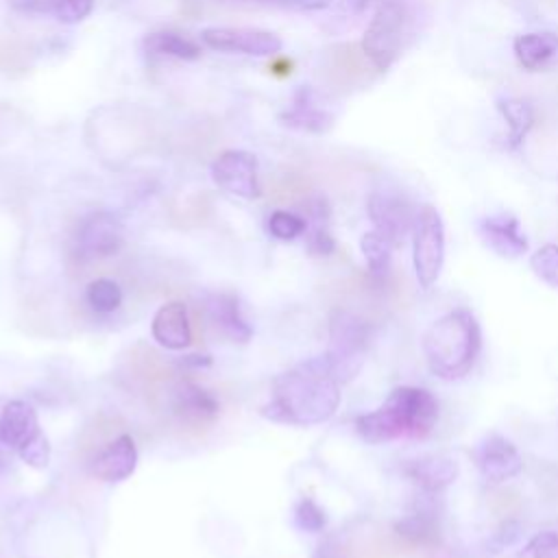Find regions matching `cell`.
Wrapping results in <instances>:
<instances>
[{"label": "cell", "mask_w": 558, "mask_h": 558, "mask_svg": "<svg viewBox=\"0 0 558 558\" xmlns=\"http://www.w3.org/2000/svg\"><path fill=\"white\" fill-rule=\"evenodd\" d=\"M338 405L340 381L333 377L327 355H318L275 377L270 401L262 414L277 423L318 425L329 421Z\"/></svg>", "instance_id": "cell-1"}, {"label": "cell", "mask_w": 558, "mask_h": 558, "mask_svg": "<svg viewBox=\"0 0 558 558\" xmlns=\"http://www.w3.org/2000/svg\"><path fill=\"white\" fill-rule=\"evenodd\" d=\"M438 421V401L425 388L401 386L373 412L355 418V432L373 445L397 438H425Z\"/></svg>", "instance_id": "cell-2"}, {"label": "cell", "mask_w": 558, "mask_h": 558, "mask_svg": "<svg viewBox=\"0 0 558 558\" xmlns=\"http://www.w3.org/2000/svg\"><path fill=\"white\" fill-rule=\"evenodd\" d=\"M482 349V333L475 316L458 307L429 325L423 336V353L434 375L442 379L464 377Z\"/></svg>", "instance_id": "cell-3"}, {"label": "cell", "mask_w": 558, "mask_h": 558, "mask_svg": "<svg viewBox=\"0 0 558 558\" xmlns=\"http://www.w3.org/2000/svg\"><path fill=\"white\" fill-rule=\"evenodd\" d=\"M371 325L349 310H336L329 320V351L325 353L333 377L344 384L353 379L364 362Z\"/></svg>", "instance_id": "cell-4"}, {"label": "cell", "mask_w": 558, "mask_h": 558, "mask_svg": "<svg viewBox=\"0 0 558 558\" xmlns=\"http://www.w3.org/2000/svg\"><path fill=\"white\" fill-rule=\"evenodd\" d=\"M405 31V7L384 0L362 35V54L377 72H386L399 57Z\"/></svg>", "instance_id": "cell-5"}, {"label": "cell", "mask_w": 558, "mask_h": 558, "mask_svg": "<svg viewBox=\"0 0 558 558\" xmlns=\"http://www.w3.org/2000/svg\"><path fill=\"white\" fill-rule=\"evenodd\" d=\"M412 262L423 290H429L440 277L445 262V225L436 207L423 205L416 211L412 229Z\"/></svg>", "instance_id": "cell-6"}, {"label": "cell", "mask_w": 558, "mask_h": 558, "mask_svg": "<svg viewBox=\"0 0 558 558\" xmlns=\"http://www.w3.org/2000/svg\"><path fill=\"white\" fill-rule=\"evenodd\" d=\"M126 240L122 220L111 211L85 216L74 233V253L81 259H102L116 255Z\"/></svg>", "instance_id": "cell-7"}, {"label": "cell", "mask_w": 558, "mask_h": 558, "mask_svg": "<svg viewBox=\"0 0 558 558\" xmlns=\"http://www.w3.org/2000/svg\"><path fill=\"white\" fill-rule=\"evenodd\" d=\"M366 211L375 225V231L386 235L395 246L401 244L414 229L416 211L412 203L397 190H373L366 203Z\"/></svg>", "instance_id": "cell-8"}, {"label": "cell", "mask_w": 558, "mask_h": 558, "mask_svg": "<svg viewBox=\"0 0 558 558\" xmlns=\"http://www.w3.org/2000/svg\"><path fill=\"white\" fill-rule=\"evenodd\" d=\"M201 41L211 50L248 57H275L281 50L279 35L248 26H209L201 31Z\"/></svg>", "instance_id": "cell-9"}, {"label": "cell", "mask_w": 558, "mask_h": 558, "mask_svg": "<svg viewBox=\"0 0 558 558\" xmlns=\"http://www.w3.org/2000/svg\"><path fill=\"white\" fill-rule=\"evenodd\" d=\"M214 183L231 196L253 201L259 196V177H257V157L248 150L231 148L216 157L211 163Z\"/></svg>", "instance_id": "cell-10"}, {"label": "cell", "mask_w": 558, "mask_h": 558, "mask_svg": "<svg viewBox=\"0 0 558 558\" xmlns=\"http://www.w3.org/2000/svg\"><path fill=\"white\" fill-rule=\"evenodd\" d=\"M477 466L486 482L499 484L521 473L523 460L517 447L504 436H488L477 451Z\"/></svg>", "instance_id": "cell-11"}, {"label": "cell", "mask_w": 558, "mask_h": 558, "mask_svg": "<svg viewBox=\"0 0 558 558\" xmlns=\"http://www.w3.org/2000/svg\"><path fill=\"white\" fill-rule=\"evenodd\" d=\"M41 434L37 412L31 403L13 399L0 412V442L11 451H22L31 440Z\"/></svg>", "instance_id": "cell-12"}, {"label": "cell", "mask_w": 558, "mask_h": 558, "mask_svg": "<svg viewBox=\"0 0 558 558\" xmlns=\"http://www.w3.org/2000/svg\"><path fill=\"white\" fill-rule=\"evenodd\" d=\"M137 466V449L129 434L111 440L102 451L94 456L89 462V473L102 482H122L133 475Z\"/></svg>", "instance_id": "cell-13"}, {"label": "cell", "mask_w": 558, "mask_h": 558, "mask_svg": "<svg viewBox=\"0 0 558 558\" xmlns=\"http://www.w3.org/2000/svg\"><path fill=\"white\" fill-rule=\"evenodd\" d=\"M482 242L495 251L499 257L514 259L527 251V240L519 229V220L510 214L486 216L477 225Z\"/></svg>", "instance_id": "cell-14"}, {"label": "cell", "mask_w": 558, "mask_h": 558, "mask_svg": "<svg viewBox=\"0 0 558 558\" xmlns=\"http://www.w3.org/2000/svg\"><path fill=\"white\" fill-rule=\"evenodd\" d=\"M150 331H153V338L170 351H181L190 347L192 325H190L187 307L181 301H170L161 305L153 316Z\"/></svg>", "instance_id": "cell-15"}, {"label": "cell", "mask_w": 558, "mask_h": 558, "mask_svg": "<svg viewBox=\"0 0 558 558\" xmlns=\"http://www.w3.org/2000/svg\"><path fill=\"white\" fill-rule=\"evenodd\" d=\"M279 122L283 126L307 131V133H327L333 126V116L327 109L316 107L314 92L310 87H301L294 94V102L290 109L279 113Z\"/></svg>", "instance_id": "cell-16"}, {"label": "cell", "mask_w": 558, "mask_h": 558, "mask_svg": "<svg viewBox=\"0 0 558 558\" xmlns=\"http://www.w3.org/2000/svg\"><path fill=\"white\" fill-rule=\"evenodd\" d=\"M207 316L209 320L233 342H248V338L253 336L251 325L244 320L238 299L233 294L220 292V294H211L207 299Z\"/></svg>", "instance_id": "cell-17"}, {"label": "cell", "mask_w": 558, "mask_h": 558, "mask_svg": "<svg viewBox=\"0 0 558 558\" xmlns=\"http://www.w3.org/2000/svg\"><path fill=\"white\" fill-rule=\"evenodd\" d=\"M405 473L421 488H425L429 493H438L458 477V462L449 456L432 453V456H423V458L412 460L405 466Z\"/></svg>", "instance_id": "cell-18"}, {"label": "cell", "mask_w": 558, "mask_h": 558, "mask_svg": "<svg viewBox=\"0 0 558 558\" xmlns=\"http://www.w3.org/2000/svg\"><path fill=\"white\" fill-rule=\"evenodd\" d=\"M172 408L181 418L192 421V423L211 421L218 416V410H220L216 397L192 381H181L174 388Z\"/></svg>", "instance_id": "cell-19"}, {"label": "cell", "mask_w": 558, "mask_h": 558, "mask_svg": "<svg viewBox=\"0 0 558 558\" xmlns=\"http://www.w3.org/2000/svg\"><path fill=\"white\" fill-rule=\"evenodd\" d=\"M512 50L523 70L536 72L558 54V37L554 33H523L514 37Z\"/></svg>", "instance_id": "cell-20"}, {"label": "cell", "mask_w": 558, "mask_h": 558, "mask_svg": "<svg viewBox=\"0 0 558 558\" xmlns=\"http://www.w3.org/2000/svg\"><path fill=\"white\" fill-rule=\"evenodd\" d=\"M144 50L153 57H170L181 61H196L203 48L196 39L179 31H153L144 37Z\"/></svg>", "instance_id": "cell-21"}, {"label": "cell", "mask_w": 558, "mask_h": 558, "mask_svg": "<svg viewBox=\"0 0 558 558\" xmlns=\"http://www.w3.org/2000/svg\"><path fill=\"white\" fill-rule=\"evenodd\" d=\"M395 534L397 538L410 547H434L438 543V525L436 519L427 512H412L405 519H401L395 525Z\"/></svg>", "instance_id": "cell-22"}, {"label": "cell", "mask_w": 558, "mask_h": 558, "mask_svg": "<svg viewBox=\"0 0 558 558\" xmlns=\"http://www.w3.org/2000/svg\"><path fill=\"white\" fill-rule=\"evenodd\" d=\"M497 111L501 113V118L508 124V144L510 148L519 146L523 142V137L530 133L532 124H534V109L527 100L523 98H499L497 100Z\"/></svg>", "instance_id": "cell-23"}, {"label": "cell", "mask_w": 558, "mask_h": 558, "mask_svg": "<svg viewBox=\"0 0 558 558\" xmlns=\"http://www.w3.org/2000/svg\"><path fill=\"white\" fill-rule=\"evenodd\" d=\"M392 242L381 235L379 231H368L362 235L360 240V248L364 253V259H366V266H368V272L375 277V279H381L388 275V268H390V257H392Z\"/></svg>", "instance_id": "cell-24"}, {"label": "cell", "mask_w": 558, "mask_h": 558, "mask_svg": "<svg viewBox=\"0 0 558 558\" xmlns=\"http://www.w3.org/2000/svg\"><path fill=\"white\" fill-rule=\"evenodd\" d=\"M85 299L89 303L92 310L100 312V314H109L116 312L122 303V288L113 281V279H94L87 290H85Z\"/></svg>", "instance_id": "cell-25"}, {"label": "cell", "mask_w": 558, "mask_h": 558, "mask_svg": "<svg viewBox=\"0 0 558 558\" xmlns=\"http://www.w3.org/2000/svg\"><path fill=\"white\" fill-rule=\"evenodd\" d=\"M307 222L303 216L294 214V211H286V209H277L268 216V233L277 240H294L301 233H305Z\"/></svg>", "instance_id": "cell-26"}, {"label": "cell", "mask_w": 558, "mask_h": 558, "mask_svg": "<svg viewBox=\"0 0 558 558\" xmlns=\"http://www.w3.org/2000/svg\"><path fill=\"white\" fill-rule=\"evenodd\" d=\"M532 272L551 288H558V246L545 244L530 257Z\"/></svg>", "instance_id": "cell-27"}, {"label": "cell", "mask_w": 558, "mask_h": 558, "mask_svg": "<svg viewBox=\"0 0 558 558\" xmlns=\"http://www.w3.org/2000/svg\"><path fill=\"white\" fill-rule=\"evenodd\" d=\"M294 523L305 532H320L327 525V514L312 497H303L294 506Z\"/></svg>", "instance_id": "cell-28"}, {"label": "cell", "mask_w": 558, "mask_h": 558, "mask_svg": "<svg viewBox=\"0 0 558 558\" xmlns=\"http://www.w3.org/2000/svg\"><path fill=\"white\" fill-rule=\"evenodd\" d=\"M517 558H558V532L543 530L534 534Z\"/></svg>", "instance_id": "cell-29"}, {"label": "cell", "mask_w": 558, "mask_h": 558, "mask_svg": "<svg viewBox=\"0 0 558 558\" xmlns=\"http://www.w3.org/2000/svg\"><path fill=\"white\" fill-rule=\"evenodd\" d=\"M94 11V0H54L52 13L63 24L83 22Z\"/></svg>", "instance_id": "cell-30"}, {"label": "cell", "mask_w": 558, "mask_h": 558, "mask_svg": "<svg viewBox=\"0 0 558 558\" xmlns=\"http://www.w3.org/2000/svg\"><path fill=\"white\" fill-rule=\"evenodd\" d=\"M50 442L44 434H39L35 440H31L22 451H17V456L33 469H46L50 462Z\"/></svg>", "instance_id": "cell-31"}, {"label": "cell", "mask_w": 558, "mask_h": 558, "mask_svg": "<svg viewBox=\"0 0 558 558\" xmlns=\"http://www.w3.org/2000/svg\"><path fill=\"white\" fill-rule=\"evenodd\" d=\"M488 508L493 510V514L508 519L510 514H514L521 508V497L517 490L501 488V490H495L488 495Z\"/></svg>", "instance_id": "cell-32"}, {"label": "cell", "mask_w": 558, "mask_h": 558, "mask_svg": "<svg viewBox=\"0 0 558 558\" xmlns=\"http://www.w3.org/2000/svg\"><path fill=\"white\" fill-rule=\"evenodd\" d=\"M336 248V242L331 233L327 231V225H314L307 235V251L316 257H327Z\"/></svg>", "instance_id": "cell-33"}, {"label": "cell", "mask_w": 558, "mask_h": 558, "mask_svg": "<svg viewBox=\"0 0 558 558\" xmlns=\"http://www.w3.org/2000/svg\"><path fill=\"white\" fill-rule=\"evenodd\" d=\"M268 2L286 7V9H292V11H323L333 0H268Z\"/></svg>", "instance_id": "cell-34"}, {"label": "cell", "mask_w": 558, "mask_h": 558, "mask_svg": "<svg viewBox=\"0 0 558 558\" xmlns=\"http://www.w3.org/2000/svg\"><path fill=\"white\" fill-rule=\"evenodd\" d=\"M9 4L20 13H52L54 0H9Z\"/></svg>", "instance_id": "cell-35"}, {"label": "cell", "mask_w": 558, "mask_h": 558, "mask_svg": "<svg viewBox=\"0 0 558 558\" xmlns=\"http://www.w3.org/2000/svg\"><path fill=\"white\" fill-rule=\"evenodd\" d=\"M7 451H11V449H9V447H4V445L0 442V469H4V466H7V462H9V460H7Z\"/></svg>", "instance_id": "cell-36"}, {"label": "cell", "mask_w": 558, "mask_h": 558, "mask_svg": "<svg viewBox=\"0 0 558 558\" xmlns=\"http://www.w3.org/2000/svg\"><path fill=\"white\" fill-rule=\"evenodd\" d=\"M349 2H353V4H355V9H362L364 4H368V0H349Z\"/></svg>", "instance_id": "cell-37"}, {"label": "cell", "mask_w": 558, "mask_h": 558, "mask_svg": "<svg viewBox=\"0 0 558 558\" xmlns=\"http://www.w3.org/2000/svg\"><path fill=\"white\" fill-rule=\"evenodd\" d=\"M262 2H268V0H262Z\"/></svg>", "instance_id": "cell-38"}]
</instances>
